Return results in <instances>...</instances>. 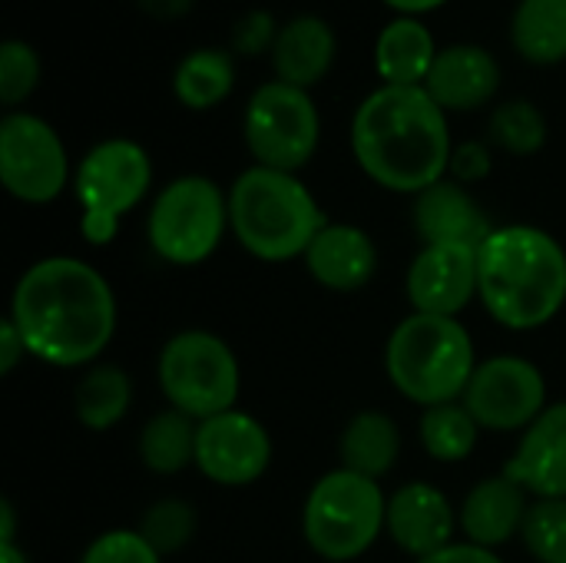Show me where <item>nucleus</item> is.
Listing matches in <instances>:
<instances>
[{
  "label": "nucleus",
  "mask_w": 566,
  "mask_h": 563,
  "mask_svg": "<svg viewBox=\"0 0 566 563\" xmlns=\"http://www.w3.org/2000/svg\"><path fill=\"white\" fill-rule=\"evenodd\" d=\"M7 319L17 325L27 355L56 368H76L99 358L113 342L116 299L90 262L50 256L20 275Z\"/></svg>",
  "instance_id": "obj_1"
},
{
  "label": "nucleus",
  "mask_w": 566,
  "mask_h": 563,
  "mask_svg": "<svg viewBox=\"0 0 566 563\" xmlns=\"http://www.w3.org/2000/svg\"><path fill=\"white\" fill-rule=\"evenodd\" d=\"M352 149L368 179L391 192H424L451 169L448 113L424 86H378L352 119Z\"/></svg>",
  "instance_id": "obj_2"
},
{
  "label": "nucleus",
  "mask_w": 566,
  "mask_h": 563,
  "mask_svg": "<svg viewBox=\"0 0 566 563\" xmlns=\"http://www.w3.org/2000/svg\"><path fill=\"white\" fill-rule=\"evenodd\" d=\"M478 299L511 332H534L566 302L564 246L537 226L494 229L478 252Z\"/></svg>",
  "instance_id": "obj_3"
},
{
  "label": "nucleus",
  "mask_w": 566,
  "mask_h": 563,
  "mask_svg": "<svg viewBox=\"0 0 566 563\" xmlns=\"http://www.w3.org/2000/svg\"><path fill=\"white\" fill-rule=\"evenodd\" d=\"M325 226L315 196L295 173L252 166L229 189V229L262 262L305 256Z\"/></svg>",
  "instance_id": "obj_4"
},
{
  "label": "nucleus",
  "mask_w": 566,
  "mask_h": 563,
  "mask_svg": "<svg viewBox=\"0 0 566 563\" xmlns=\"http://www.w3.org/2000/svg\"><path fill=\"white\" fill-rule=\"evenodd\" d=\"M385 372L391 385L421 408L461 402L478 372L471 332L458 319L411 312L388 338Z\"/></svg>",
  "instance_id": "obj_5"
},
{
  "label": "nucleus",
  "mask_w": 566,
  "mask_h": 563,
  "mask_svg": "<svg viewBox=\"0 0 566 563\" xmlns=\"http://www.w3.org/2000/svg\"><path fill=\"white\" fill-rule=\"evenodd\" d=\"M388 498L378 481L335 468L315 481L302 511V534L308 548L328 563L358 561L385 531Z\"/></svg>",
  "instance_id": "obj_6"
},
{
  "label": "nucleus",
  "mask_w": 566,
  "mask_h": 563,
  "mask_svg": "<svg viewBox=\"0 0 566 563\" xmlns=\"http://www.w3.org/2000/svg\"><path fill=\"white\" fill-rule=\"evenodd\" d=\"M159 388L192 421L232 411L242 392L235 352L212 332H179L159 352Z\"/></svg>",
  "instance_id": "obj_7"
},
{
  "label": "nucleus",
  "mask_w": 566,
  "mask_h": 563,
  "mask_svg": "<svg viewBox=\"0 0 566 563\" xmlns=\"http://www.w3.org/2000/svg\"><path fill=\"white\" fill-rule=\"evenodd\" d=\"M153 183V163L133 139L96 143L73 179L76 202L83 209L80 232L90 246H106L119 232V219L143 202Z\"/></svg>",
  "instance_id": "obj_8"
},
{
  "label": "nucleus",
  "mask_w": 566,
  "mask_h": 563,
  "mask_svg": "<svg viewBox=\"0 0 566 563\" xmlns=\"http://www.w3.org/2000/svg\"><path fill=\"white\" fill-rule=\"evenodd\" d=\"M229 229V196L206 176L172 179L153 202L146 236L169 265L206 262Z\"/></svg>",
  "instance_id": "obj_9"
},
{
  "label": "nucleus",
  "mask_w": 566,
  "mask_h": 563,
  "mask_svg": "<svg viewBox=\"0 0 566 563\" xmlns=\"http://www.w3.org/2000/svg\"><path fill=\"white\" fill-rule=\"evenodd\" d=\"M242 129L255 166L298 173L318 149L322 116L308 90L272 80L249 96Z\"/></svg>",
  "instance_id": "obj_10"
},
{
  "label": "nucleus",
  "mask_w": 566,
  "mask_h": 563,
  "mask_svg": "<svg viewBox=\"0 0 566 563\" xmlns=\"http://www.w3.org/2000/svg\"><path fill=\"white\" fill-rule=\"evenodd\" d=\"M3 189L30 206L53 202L70 179V159L56 129L33 113H7L0 123Z\"/></svg>",
  "instance_id": "obj_11"
},
{
  "label": "nucleus",
  "mask_w": 566,
  "mask_h": 563,
  "mask_svg": "<svg viewBox=\"0 0 566 563\" xmlns=\"http://www.w3.org/2000/svg\"><path fill=\"white\" fill-rule=\"evenodd\" d=\"M461 402L484 431H527L547 408V382L534 362L497 355L478 365Z\"/></svg>",
  "instance_id": "obj_12"
},
{
  "label": "nucleus",
  "mask_w": 566,
  "mask_h": 563,
  "mask_svg": "<svg viewBox=\"0 0 566 563\" xmlns=\"http://www.w3.org/2000/svg\"><path fill=\"white\" fill-rule=\"evenodd\" d=\"M272 465V438L262 421L245 411H222L196 425V468L222 484H255Z\"/></svg>",
  "instance_id": "obj_13"
},
{
  "label": "nucleus",
  "mask_w": 566,
  "mask_h": 563,
  "mask_svg": "<svg viewBox=\"0 0 566 563\" xmlns=\"http://www.w3.org/2000/svg\"><path fill=\"white\" fill-rule=\"evenodd\" d=\"M478 252L471 246H424L408 269L415 312L458 319L478 295Z\"/></svg>",
  "instance_id": "obj_14"
},
{
  "label": "nucleus",
  "mask_w": 566,
  "mask_h": 563,
  "mask_svg": "<svg viewBox=\"0 0 566 563\" xmlns=\"http://www.w3.org/2000/svg\"><path fill=\"white\" fill-rule=\"evenodd\" d=\"M454 528H458V514H454L448 494L438 491L434 484L411 481L388 498L385 531L415 561H424V557L451 548Z\"/></svg>",
  "instance_id": "obj_15"
},
{
  "label": "nucleus",
  "mask_w": 566,
  "mask_h": 563,
  "mask_svg": "<svg viewBox=\"0 0 566 563\" xmlns=\"http://www.w3.org/2000/svg\"><path fill=\"white\" fill-rule=\"evenodd\" d=\"M504 475L537 501L566 498V402L547 405L544 415L524 431Z\"/></svg>",
  "instance_id": "obj_16"
},
{
  "label": "nucleus",
  "mask_w": 566,
  "mask_h": 563,
  "mask_svg": "<svg viewBox=\"0 0 566 563\" xmlns=\"http://www.w3.org/2000/svg\"><path fill=\"white\" fill-rule=\"evenodd\" d=\"M424 90L444 113H468L497 96L501 66L491 50L478 43H454L448 50H438Z\"/></svg>",
  "instance_id": "obj_17"
},
{
  "label": "nucleus",
  "mask_w": 566,
  "mask_h": 563,
  "mask_svg": "<svg viewBox=\"0 0 566 563\" xmlns=\"http://www.w3.org/2000/svg\"><path fill=\"white\" fill-rule=\"evenodd\" d=\"M308 275L328 292H358L378 272V249L358 226L328 222L302 256Z\"/></svg>",
  "instance_id": "obj_18"
},
{
  "label": "nucleus",
  "mask_w": 566,
  "mask_h": 563,
  "mask_svg": "<svg viewBox=\"0 0 566 563\" xmlns=\"http://www.w3.org/2000/svg\"><path fill=\"white\" fill-rule=\"evenodd\" d=\"M415 229L428 246H471L481 249L494 232L474 196L451 179H441L415 196Z\"/></svg>",
  "instance_id": "obj_19"
},
{
  "label": "nucleus",
  "mask_w": 566,
  "mask_h": 563,
  "mask_svg": "<svg viewBox=\"0 0 566 563\" xmlns=\"http://www.w3.org/2000/svg\"><path fill=\"white\" fill-rule=\"evenodd\" d=\"M527 498L531 494L521 484H514L507 475L484 478L468 491L461 514H458V524L471 544L494 551L524 531V521L531 511Z\"/></svg>",
  "instance_id": "obj_20"
},
{
  "label": "nucleus",
  "mask_w": 566,
  "mask_h": 563,
  "mask_svg": "<svg viewBox=\"0 0 566 563\" xmlns=\"http://www.w3.org/2000/svg\"><path fill=\"white\" fill-rule=\"evenodd\" d=\"M272 63H275V80L312 90L328 76L335 63V30L315 13H302L289 20L275 37Z\"/></svg>",
  "instance_id": "obj_21"
},
{
  "label": "nucleus",
  "mask_w": 566,
  "mask_h": 563,
  "mask_svg": "<svg viewBox=\"0 0 566 563\" xmlns=\"http://www.w3.org/2000/svg\"><path fill=\"white\" fill-rule=\"evenodd\" d=\"M434 60H438L434 37L418 17H395L378 33L375 66L381 86H424Z\"/></svg>",
  "instance_id": "obj_22"
},
{
  "label": "nucleus",
  "mask_w": 566,
  "mask_h": 563,
  "mask_svg": "<svg viewBox=\"0 0 566 563\" xmlns=\"http://www.w3.org/2000/svg\"><path fill=\"white\" fill-rule=\"evenodd\" d=\"M342 468L361 478H385L401 458V431L385 411H361L355 415L338 441Z\"/></svg>",
  "instance_id": "obj_23"
},
{
  "label": "nucleus",
  "mask_w": 566,
  "mask_h": 563,
  "mask_svg": "<svg viewBox=\"0 0 566 563\" xmlns=\"http://www.w3.org/2000/svg\"><path fill=\"white\" fill-rule=\"evenodd\" d=\"M511 40L527 63L551 66L566 60V0H521Z\"/></svg>",
  "instance_id": "obj_24"
},
{
  "label": "nucleus",
  "mask_w": 566,
  "mask_h": 563,
  "mask_svg": "<svg viewBox=\"0 0 566 563\" xmlns=\"http://www.w3.org/2000/svg\"><path fill=\"white\" fill-rule=\"evenodd\" d=\"M235 86V63L222 50H192L179 60L172 76V93L189 110L219 106Z\"/></svg>",
  "instance_id": "obj_25"
},
{
  "label": "nucleus",
  "mask_w": 566,
  "mask_h": 563,
  "mask_svg": "<svg viewBox=\"0 0 566 563\" xmlns=\"http://www.w3.org/2000/svg\"><path fill=\"white\" fill-rule=\"evenodd\" d=\"M133 405V382L116 365H99L76 385V418L90 431H109Z\"/></svg>",
  "instance_id": "obj_26"
},
{
  "label": "nucleus",
  "mask_w": 566,
  "mask_h": 563,
  "mask_svg": "<svg viewBox=\"0 0 566 563\" xmlns=\"http://www.w3.org/2000/svg\"><path fill=\"white\" fill-rule=\"evenodd\" d=\"M196 425L182 411L149 418L139 435V461L153 475H179L186 465H196Z\"/></svg>",
  "instance_id": "obj_27"
},
{
  "label": "nucleus",
  "mask_w": 566,
  "mask_h": 563,
  "mask_svg": "<svg viewBox=\"0 0 566 563\" xmlns=\"http://www.w3.org/2000/svg\"><path fill=\"white\" fill-rule=\"evenodd\" d=\"M418 428H421V445H424V451H428L434 461H441V465L468 461L471 451L478 448V431H481V425H478L474 415L464 408V402L424 408Z\"/></svg>",
  "instance_id": "obj_28"
},
{
  "label": "nucleus",
  "mask_w": 566,
  "mask_h": 563,
  "mask_svg": "<svg viewBox=\"0 0 566 563\" xmlns=\"http://www.w3.org/2000/svg\"><path fill=\"white\" fill-rule=\"evenodd\" d=\"M491 139L514 156H534L547 143V119L534 103L511 100V103L494 110Z\"/></svg>",
  "instance_id": "obj_29"
},
{
  "label": "nucleus",
  "mask_w": 566,
  "mask_h": 563,
  "mask_svg": "<svg viewBox=\"0 0 566 563\" xmlns=\"http://www.w3.org/2000/svg\"><path fill=\"white\" fill-rule=\"evenodd\" d=\"M136 531L146 538V544H149L159 557H166V554L182 551V548L192 541V534H196V511H192V504L176 501V498L156 501V504L143 514V521H139Z\"/></svg>",
  "instance_id": "obj_30"
},
{
  "label": "nucleus",
  "mask_w": 566,
  "mask_h": 563,
  "mask_svg": "<svg viewBox=\"0 0 566 563\" xmlns=\"http://www.w3.org/2000/svg\"><path fill=\"white\" fill-rule=\"evenodd\" d=\"M524 548L541 563H566V498L534 501L524 521Z\"/></svg>",
  "instance_id": "obj_31"
},
{
  "label": "nucleus",
  "mask_w": 566,
  "mask_h": 563,
  "mask_svg": "<svg viewBox=\"0 0 566 563\" xmlns=\"http://www.w3.org/2000/svg\"><path fill=\"white\" fill-rule=\"evenodd\" d=\"M40 83V56L23 40H7L0 46V103H23Z\"/></svg>",
  "instance_id": "obj_32"
},
{
  "label": "nucleus",
  "mask_w": 566,
  "mask_h": 563,
  "mask_svg": "<svg viewBox=\"0 0 566 563\" xmlns=\"http://www.w3.org/2000/svg\"><path fill=\"white\" fill-rule=\"evenodd\" d=\"M80 563H163V557L146 544L139 531H106L99 534L86 551Z\"/></svg>",
  "instance_id": "obj_33"
},
{
  "label": "nucleus",
  "mask_w": 566,
  "mask_h": 563,
  "mask_svg": "<svg viewBox=\"0 0 566 563\" xmlns=\"http://www.w3.org/2000/svg\"><path fill=\"white\" fill-rule=\"evenodd\" d=\"M279 30H282V27H275V20H272V13H269V10H252V13H245V17L235 23V30H232V43H235V50H239V53L255 56V53H262V50H272V46H275Z\"/></svg>",
  "instance_id": "obj_34"
},
{
  "label": "nucleus",
  "mask_w": 566,
  "mask_h": 563,
  "mask_svg": "<svg viewBox=\"0 0 566 563\" xmlns=\"http://www.w3.org/2000/svg\"><path fill=\"white\" fill-rule=\"evenodd\" d=\"M451 173L454 183H478L491 173V153L484 143H464L451 156Z\"/></svg>",
  "instance_id": "obj_35"
},
{
  "label": "nucleus",
  "mask_w": 566,
  "mask_h": 563,
  "mask_svg": "<svg viewBox=\"0 0 566 563\" xmlns=\"http://www.w3.org/2000/svg\"><path fill=\"white\" fill-rule=\"evenodd\" d=\"M418 563H504L494 551H488V548H478V544H471V541H464V544H451V548H444V551H438V554H431V557H424V561Z\"/></svg>",
  "instance_id": "obj_36"
},
{
  "label": "nucleus",
  "mask_w": 566,
  "mask_h": 563,
  "mask_svg": "<svg viewBox=\"0 0 566 563\" xmlns=\"http://www.w3.org/2000/svg\"><path fill=\"white\" fill-rule=\"evenodd\" d=\"M23 355H27V345H23L17 325L10 319H3V325H0V375H10Z\"/></svg>",
  "instance_id": "obj_37"
},
{
  "label": "nucleus",
  "mask_w": 566,
  "mask_h": 563,
  "mask_svg": "<svg viewBox=\"0 0 566 563\" xmlns=\"http://www.w3.org/2000/svg\"><path fill=\"white\" fill-rule=\"evenodd\" d=\"M139 7L156 20H176L192 10V0H139Z\"/></svg>",
  "instance_id": "obj_38"
},
{
  "label": "nucleus",
  "mask_w": 566,
  "mask_h": 563,
  "mask_svg": "<svg viewBox=\"0 0 566 563\" xmlns=\"http://www.w3.org/2000/svg\"><path fill=\"white\" fill-rule=\"evenodd\" d=\"M391 10H398L401 17H421V13H428V10H438V7H444L448 0H385Z\"/></svg>",
  "instance_id": "obj_39"
},
{
  "label": "nucleus",
  "mask_w": 566,
  "mask_h": 563,
  "mask_svg": "<svg viewBox=\"0 0 566 563\" xmlns=\"http://www.w3.org/2000/svg\"><path fill=\"white\" fill-rule=\"evenodd\" d=\"M0 514H3L0 544H13V508H10V501H3V504H0Z\"/></svg>",
  "instance_id": "obj_40"
},
{
  "label": "nucleus",
  "mask_w": 566,
  "mask_h": 563,
  "mask_svg": "<svg viewBox=\"0 0 566 563\" xmlns=\"http://www.w3.org/2000/svg\"><path fill=\"white\" fill-rule=\"evenodd\" d=\"M0 563H27L17 544H0Z\"/></svg>",
  "instance_id": "obj_41"
}]
</instances>
